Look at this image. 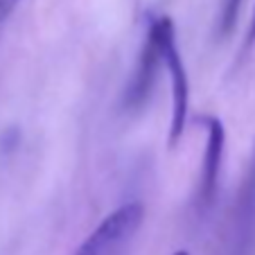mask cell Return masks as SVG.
Instances as JSON below:
<instances>
[{
	"label": "cell",
	"instance_id": "cell-6",
	"mask_svg": "<svg viewBox=\"0 0 255 255\" xmlns=\"http://www.w3.org/2000/svg\"><path fill=\"white\" fill-rule=\"evenodd\" d=\"M18 5H20V0H0V23H5Z\"/></svg>",
	"mask_w": 255,
	"mask_h": 255
},
{
	"label": "cell",
	"instance_id": "cell-8",
	"mask_svg": "<svg viewBox=\"0 0 255 255\" xmlns=\"http://www.w3.org/2000/svg\"><path fill=\"white\" fill-rule=\"evenodd\" d=\"M174 255H190V253H188V251H176Z\"/></svg>",
	"mask_w": 255,
	"mask_h": 255
},
{
	"label": "cell",
	"instance_id": "cell-5",
	"mask_svg": "<svg viewBox=\"0 0 255 255\" xmlns=\"http://www.w3.org/2000/svg\"><path fill=\"white\" fill-rule=\"evenodd\" d=\"M240 7H242V0H224L222 16H219V34L222 36L233 32V27L237 23V16H240Z\"/></svg>",
	"mask_w": 255,
	"mask_h": 255
},
{
	"label": "cell",
	"instance_id": "cell-1",
	"mask_svg": "<svg viewBox=\"0 0 255 255\" xmlns=\"http://www.w3.org/2000/svg\"><path fill=\"white\" fill-rule=\"evenodd\" d=\"M158 36V48H160V63L165 66L172 82V125H169V147L178 144V140L183 138L185 131V118H188V106H190V84L188 75H185L183 59L178 54L176 48V32H174V23L169 16H158L151 20Z\"/></svg>",
	"mask_w": 255,
	"mask_h": 255
},
{
	"label": "cell",
	"instance_id": "cell-4",
	"mask_svg": "<svg viewBox=\"0 0 255 255\" xmlns=\"http://www.w3.org/2000/svg\"><path fill=\"white\" fill-rule=\"evenodd\" d=\"M208 140L206 151H203L201 163V181H199V197L203 203H210L215 199L217 183H219V172H222V158H224V144H226V131H224L222 120L208 118Z\"/></svg>",
	"mask_w": 255,
	"mask_h": 255
},
{
	"label": "cell",
	"instance_id": "cell-2",
	"mask_svg": "<svg viewBox=\"0 0 255 255\" xmlns=\"http://www.w3.org/2000/svg\"><path fill=\"white\" fill-rule=\"evenodd\" d=\"M142 203H127L106 217L82 242L75 255H118L142 224Z\"/></svg>",
	"mask_w": 255,
	"mask_h": 255
},
{
	"label": "cell",
	"instance_id": "cell-3",
	"mask_svg": "<svg viewBox=\"0 0 255 255\" xmlns=\"http://www.w3.org/2000/svg\"><path fill=\"white\" fill-rule=\"evenodd\" d=\"M158 63H160L158 36H156L154 25L149 23V29H147V36H144L142 50H140V57H138V66H135V72H133V79L129 84V91H127V106L140 109L147 102L151 86H154Z\"/></svg>",
	"mask_w": 255,
	"mask_h": 255
},
{
	"label": "cell",
	"instance_id": "cell-7",
	"mask_svg": "<svg viewBox=\"0 0 255 255\" xmlns=\"http://www.w3.org/2000/svg\"><path fill=\"white\" fill-rule=\"evenodd\" d=\"M255 43V7H253V18H251V25H249V32H246V43L244 48L249 50L251 45Z\"/></svg>",
	"mask_w": 255,
	"mask_h": 255
}]
</instances>
